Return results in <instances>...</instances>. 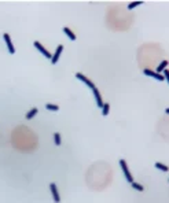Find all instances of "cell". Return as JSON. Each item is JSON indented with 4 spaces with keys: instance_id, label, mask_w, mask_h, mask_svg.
I'll use <instances>...</instances> for the list:
<instances>
[{
    "instance_id": "cell-1",
    "label": "cell",
    "mask_w": 169,
    "mask_h": 203,
    "mask_svg": "<svg viewBox=\"0 0 169 203\" xmlns=\"http://www.w3.org/2000/svg\"><path fill=\"white\" fill-rule=\"evenodd\" d=\"M120 166L123 169V173H124V176H125V178H127V181H128V183H133V177H132V174L129 173L128 165L125 162V159H120Z\"/></svg>"
},
{
    "instance_id": "cell-2",
    "label": "cell",
    "mask_w": 169,
    "mask_h": 203,
    "mask_svg": "<svg viewBox=\"0 0 169 203\" xmlns=\"http://www.w3.org/2000/svg\"><path fill=\"white\" fill-rule=\"evenodd\" d=\"M33 45H35V48H36V50L39 51V52H41V54L44 55V56H46L47 59H51V58H52L51 52H50L48 50H46V47H44V45L41 44V43H39V41H35V43H33Z\"/></svg>"
},
{
    "instance_id": "cell-3",
    "label": "cell",
    "mask_w": 169,
    "mask_h": 203,
    "mask_svg": "<svg viewBox=\"0 0 169 203\" xmlns=\"http://www.w3.org/2000/svg\"><path fill=\"white\" fill-rule=\"evenodd\" d=\"M143 73L146 74V76L151 77V78H154V80H157V81H165V78L162 74H158V73L153 72V70H150V69H144L143 70Z\"/></svg>"
},
{
    "instance_id": "cell-4",
    "label": "cell",
    "mask_w": 169,
    "mask_h": 203,
    "mask_svg": "<svg viewBox=\"0 0 169 203\" xmlns=\"http://www.w3.org/2000/svg\"><path fill=\"white\" fill-rule=\"evenodd\" d=\"M76 78H77V80H80L81 82H84V84H85L87 86H89L91 89H94V88H95V84H94V82H92L89 78H87V77L84 76V74H81V73H76Z\"/></svg>"
},
{
    "instance_id": "cell-5",
    "label": "cell",
    "mask_w": 169,
    "mask_h": 203,
    "mask_svg": "<svg viewBox=\"0 0 169 203\" xmlns=\"http://www.w3.org/2000/svg\"><path fill=\"white\" fill-rule=\"evenodd\" d=\"M62 51H63V45L59 44L58 47H56V50H55V54L52 55V58H51V63H52V65L58 63V60H59V56H61V54H62Z\"/></svg>"
},
{
    "instance_id": "cell-6",
    "label": "cell",
    "mask_w": 169,
    "mask_h": 203,
    "mask_svg": "<svg viewBox=\"0 0 169 203\" xmlns=\"http://www.w3.org/2000/svg\"><path fill=\"white\" fill-rule=\"evenodd\" d=\"M3 39H4V41H6V45H7V48H8L10 54H15V48H14L13 41H11V37H10L8 33H4V34H3Z\"/></svg>"
},
{
    "instance_id": "cell-7",
    "label": "cell",
    "mask_w": 169,
    "mask_h": 203,
    "mask_svg": "<svg viewBox=\"0 0 169 203\" xmlns=\"http://www.w3.org/2000/svg\"><path fill=\"white\" fill-rule=\"evenodd\" d=\"M50 190H51V194H52V198H54V202L55 203H59L61 202V196H59V192H58V188L54 183L50 184Z\"/></svg>"
},
{
    "instance_id": "cell-8",
    "label": "cell",
    "mask_w": 169,
    "mask_h": 203,
    "mask_svg": "<svg viewBox=\"0 0 169 203\" xmlns=\"http://www.w3.org/2000/svg\"><path fill=\"white\" fill-rule=\"evenodd\" d=\"M92 92H94V96H95V100H96V104H98V107H103V100H102V96H101V92H99V89L98 88H94L92 89Z\"/></svg>"
},
{
    "instance_id": "cell-9",
    "label": "cell",
    "mask_w": 169,
    "mask_h": 203,
    "mask_svg": "<svg viewBox=\"0 0 169 203\" xmlns=\"http://www.w3.org/2000/svg\"><path fill=\"white\" fill-rule=\"evenodd\" d=\"M63 32H65V34H66V36H68V37H69V39H70V40H72V41H74V40H76V34H74V33L72 32V30H70V27L65 26V27H63Z\"/></svg>"
},
{
    "instance_id": "cell-10",
    "label": "cell",
    "mask_w": 169,
    "mask_h": 203,
    "mask_svg": "<svg viewBox=\"0 0 169 203\" xmlns=\"http://www.w3.org/2000/svg\"><path fill=\"white\" fill-rule=\"evenodd\" d=\"M166 66H168V60H162L160 65H158V67H157L156 73H158V74H161V72H164L165 69H166Z\"/></svg>"
},
{
    "instance_id": "cell-11",
    "label": "cell",
    "mask_w": 169,
    "mask_h": 203,
    "mask_svg": "<svg viewBox=\"0 0 169 203\" xmlns=\"http://www.w3.org/2000/svg\"><path fill=\"white\" fill-rule=\"evenodd\" d=\"M36 114H37V108H36V107H33L32 110H30V111H27V113H26L25 118H26V119H32V118L35 117Z\"/></svg>"
},
{
    "instance_id": "cell-12",
    "label": "cell",
    "mask_w": 169,
    "mask_h": 203,
    "mask_svg": "<svg viewBox=\"0 0 169 203\" xmlns=\"http://www.w3.org/2000/svg\"><path fill=\"white\" fill-rule=\"evenodd\" d=\"M109 111H110V104L109 103H103V107H102V115H103V117L109 115Z\"/></svg>"
},
{
    "instance_id": "cell-13",
    "label": "cell",
    "mask_w": 169,
    "mask_h": 203,
    "mask_svg": "<svg viewBox=\"0 0 169 203\" xmlns=\"http://www.w3.org/2000/svg\"><path fill=\"white\" fill-rule=\"evenodd\" d=\"M46 108L50 110V111H58V110H59V106H58V104H52V103H47Z\"/></svg>"
},
{
    "instance_id": "cell-14",
    "label": "cell",
    "mask_w": 169,
    "mask_h": 203,
    "mask_svg": "<svg viewBox=\"0 0 169 203\" xmlns=\"http://www.w3.org/2000/svg\"><path fill=\"white\" fill-rule=\"evenodd\" d=\"M156 167H157V169H160V170H162V171H168V166L164 165V163H161V162H157Z\"/></svg>"
},
{
    "instance_id": "cell-15",
    "label": "cell",
    "mask_w": 169,
    "mask_h": 203,
    "mask_svg": "<svg viewBox=\"0 0 169 203\" xmlns=\"http://www.w3.org/2000/svg\"><path fill=\"white\" fill-rule=\"evenodd\" d=\"M142 3H143V1H140V0H139V1H132V3H129V4H128V10H133L135 7L140 6Z\"/></svg>"
},
{
    "instance_id": "cell-16",
    "label": "cell",
    "mask_w": 169,
    "mask_h": 203,
    "mask_svg": "<svg viewBox=\"0 0 169 203\" xmlns=\"http://www.w3.org/2000/svg\"><path fill=\"white\" fill-rule=\"evenodd\" d=\"M131 185H132V188H133V190H137V191H140V192H142V191L144 190V188H143V185L137 184V183H135V181H133V183H131Z\"/></svg>"
},
{
    "instance_id": "cell-17",
    "label": "cell",
    "mask_w": 169,
    "mask_h": 203,
    "mask_svg": "<svg viewBox=\"0 0 169 203\" xmlns=\"http://www.w3.org/2000/svg\"><path fill=\"white\" fill-rule=\"evenodd\" d=\"M54 140H55V145H61V135L59 133H54Z\"/></svg>"
},
{
    "instance_id": "cell-18",
    "label": "cell",
    "mask_w": 169,
    "mask_h": 203,
    "mask_svg": "<svg viewBox=\"0 0 169 203\" xmlns=\"http://www.w3.org/2000/svg\"><path fill=\"white\" fill-rule=\"evenodd\" d=\"M164 78H165V81H168L169 80V72L166 70V69L164 70Z\"/></svg>"
}]
</instances>
